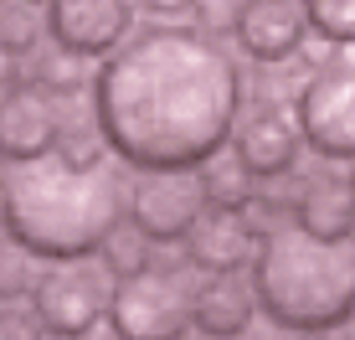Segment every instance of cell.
Masks as SVG:
<instances>
[{
    "label": "cell",
    "instance_id": "6da1fadb",
    "mask_svg": "<svg viewBox=\"0 0 355 340\" xmlns=\"http://www.w3.org/2000/svg\"><path fill=\"white\" fill-rule=\"evenodd\" d=\"M93 119L134 170H196L242 119V67L201 26H144L93 78Z\"/></svg>",
    "mask_w": 355,
    "mask_h": 340
},
{
    "label": "cell",
    "instance_id": "7a4b0ae2",
    "mask_svg": "<svg viewBox=\"0 0 355 340\" xmlns=\"http://www.w3.org/2000/svg\"><path fill=\"white\" fill-rule=\"evenodd\" d=\"M119 216H124V180L108 176L103 165L78 170L57 155L16 160L6 191H0L6 232L42 263H67V258L98 253Z\"/></svg>",
    "mask_w": 355,
    "mask_h": 340
},
{
    "label": "cell",
    "instance_id": "3957f363",
    "mask_svg": "<svg viewBox=\"0 0 355 340\" xmlns=\"http://www.w3.org/2000/svg\"><path fill=\"white\" fill-rule=\"evenodd\" d=\"M258 309L278 330L324 335L355 320V237H314L299 222L263 227L252 253Z\"/></svg>",
    "mask_w": 355,
    "mask_h": 340
},
{
    "label": "cell",
    "instance_id": "277c9868",
    "mask_svg": "<svg viewBox=\"0 0 355 340\" xmlns=\"http://www.w3.org/2000/svg\"><path fill=\"white\" fill-rule=\"evenodd\" d=\"M191 278L180 269L150 263L139 273L114 278L108 289V325L124 340H175L191 330Z\"/></svg>",
    "mask_w": 355,
    "mask_h": 340
},
{
    "label": "cell",
    "instance_id": "5b68a950",
    "mask_svg": "<svg viewBox=\"0 0 355 340\" xmlns=\"http://www.w3.org/2000/svg\"><path fill=\"white\" fill-rule=\"evenodd\" d=\"M293 119L304 129V144L324 160H355V67L329 62L314 78H304L299 99H293Z\"/></svg>",
    "mask_w": 355,
    "mask_h": 340
},
{
    "label": "cell",
    "instance_id": "8992f818",
    "mask_svg": "<svg viewBox=\"0 0 355 340\" xmlns=\"http://www.w3.org/2000/svg\"><path fill=\"white\" fill-rule=\"evenodd\" d=\"M31 314L46 335H88L98 320H108V278L83 258H67L36 278Z\"/></svg>",
    "mask_w": 355,
    "mask_h": 340
},
{
    "label": "cell",
    "instance_id": "52a82bcc",
    "mask_svg": "<svg viewBox=\"0 0 355 340\" xmlns=\"http://www.w3.org/2000/svg\"><path fill=\"white\" fill-rule=\"evenodd\" d=\"M201 212L206 196L196 170H139L129 196V222H139L155 242H186Z\"/></svg>",
    "mask_w": 355,
    "mask_h": 340
},
{
    "label": "cell",
    "instance_id": "ba28073f",
    "mask_svg": "<svg viewBox=\"0 0 355 340\" xmlns=\"http://www.w3.org/2000/svg\"><path fill=\"white\" fill-rule=\"evenodd\" d=\"M134 0H46V31L78 57H103L129 36Z\"/></svg>",
    "mask_w": 355,
    "mask_h": 340
},
{
    "label": "cell",
    "instance_id": "9c48e42d",
    "mask_svg": "<svg viewBox=\"0 0 355 340\" xmlns=\"http://www.w3.org/2000/svg\"><path fill=\"white\" fill-rule=\"evenodd\" d=\"M57 135H62V114L57 99L42 83H10L0 93V155L10 165L16 160H36V155H52Z\"/></svg>",
    "mask_w": 355,
    "mask_h": 340
},
{
    "label": "cell",
    "instance_id": "30bf717a",
    "mask_svg": "<svg viewBox=\"0 0 355 340\" xmlns=\"http://www.w3.org/2000/svg\"><path fill=\"white\" fill-rule=\"evenodd\" d=\"M232 31H237V46L252 62L278 67L304 46L309 16H304V0H242Z\"/></svg>",
    "mask_w": 355,
    "mask_h": 340
},
{
    "label": "cell",
    "instance_id": "8fae6325",
    "mask_svg": "<svg viewBox=\"0 0 355 340\" xmlns=\"http://www.w3.org/2000/svg\"><path fill=\"white\" fill-rule=\"evenodd\" d=\"M258 227L248 222V212H227V206H206L186 232V258L201 273H242L252 269L258 253Z\"/></svg>",
    "mask_w": 355,
    "mask_h": 340
},
{
    "label": "cell",
    "instance_id": "7c38bea8",
    "mask_svg": "<svg viewBox=\"0 0 355 340\" xmlns=\"http://www.w3.org/2000/svg\"><path fill=\"white\" fill-rule=\"evenodd\" d=\"M232 150L242 155V165H248L258 180H278V176H288V170L299 165L304 129H299V119L278 114V108H258V114L237 129Z\"/></svg>",
    "mask_w": 355,
    "mask_h": 340
},
{
    "label": "cell",
    "instance_id": "4fadbf2b",
    "mask_svg": "<svg viewBox=\"0 0 355 340\" xmlns=\"http://www.w3.org/2000/svg\"><path fill=\"white\" fill-rule=\"evenodd\" d=\"M252 314H258V289L242 273H206L191 294V325L201 335H248Z\"/></svg>",
    "mask_w": 355,
    "mask_h": 340
},
{
    "label": "cell",
    "instance_id": "5bb4252c",
    "mask_svg": "<svg viewBox=\"0 0 355 340\" xmlns=\"http://www.w3.org/2000/svg\"><path fill=\"white\" fill-rule=\"evenodd\" d=\"M293 222L314 237H355V186L350 176H309L293 196Z\"/></svg>",
    "mask_w": 355,
    "mask_h": 340
},
{
    "label": "cell",
    "instance_id": "9a60e30c",
    "mask_svg": "<svg viewBox=\"0 0 355 340\" xmlns=\"http://www.w3.org/2000/svg\"><path fill=\"white\" fill-rule=\"evenodd\" d=\"M196 180H201L206 206H227V212H242V206L258 196V176L242 165V155H237V150L227 155V144L196 165Z\"/></svg>",
    "mask_w": 355,
    "mask_h": 340
},
{
    "label": "cell",
    "instance_id": "2e32d148",
    "mask_svg": "<svg viewBox=\"0 0 355 340\" xmlns=\"http://www.w3.org/2000/svg\"><path fill=\"white\" fill-rule=\"evenodd\" d=\"M155 242L150 232H144L139 222H114L108 227V237H103V248H98V258H103V269L114 273V278H124V273H139V269H150L155 263Z\"/></svg>",
    "mask_w": 355,
    "mask_h": 340
},
{
    "label": "cell",
    "instance_id": "e0dca14e",
    "mask_svg": "<svg viewBox=\"0 0 355 340\" xmlns=\"http://www.w3.org/2000/svg\"><path fill=\"white\" fill-rule=\"evenodd\" d=\"M42 31H46V6H31V0H0V52H6V57L36 52Z\"/></svg>",
    "mask_w": 355,
    "mask_h": 340
},
{
    "label": "cell",
    "instance_id": "ac0fdd59",
    "mask_svg": "<svg viewBox=\"0 0 355 340\" xmlns=\"http://www.w3.org/2000/svg\"><path fill=\"white\" fill-rule=\"evenodd\" d=\"M52 155H57V160H67V165H78V170L103 165L108 139H103V129H98V119H83V124H67V119H62V135H57Z\"/></svg>",
    "mask_w": 355,
    "mask_h": 340
},
{
    "label": "cell",
    "instance_id": "d6986e66",
    "mask_svg": "<svg viewBox=\"0 0 355 340\" xmlns=\"http://www.w3.org/2000/svg\"><path fill=\"white\" fill-rule=\"evenodd\" d=\"M36 83H42L52 99H72V93H83V88H93V78H88V67H83V57L78 52H67V46H57L52 57H42L36 62Z\"/></svg>",
    "mask_w": 355,
    "mask_h": 340
},
{
    "label": "cell",
    "instance_id": "ffe728a7",
    "mask_svg": "<svg viewBox=\"0 0 355 340\" xmlns=\"http://www.w3.org/2000/svg\"><path fill=\"white\" fill-rule=\"evenodd\" d=\"M36 263H42V258L26 253L16 237L6 232V242H0V299H26L36 289V278H42V273H36Z\"/></svg>",
    "mask_w": 355,
    "mask_h": 340
},
{
    "label": "cell",
    "instance_id": "44dd1931",
    "mask_svg": "<svg viewBox=\"0 0 355 340\" xmlns=\"http://www.w3.org/2000/svg\"><path fill=\"white\" fill-rule=\"evenodd\" d=\"M304 16H309L314 36L335 46H355V0H304Z\"/></svg>",
    "mask_w": 355,
    "mask_h": 340
},
{
    "label": "cell",
    "instance_id": "7402d4cb",
    "mask_svg": "<svg viewBox=\"0 0 355 340\" xmlns=\"http://www.w3.org/2000/svg\"><path fill=\"white\" fill-rule=\"evenodd\" d=\"M191 10L201 16V31H232V21H237V10H232V0H191Z\"/></svg>",
    "mask_w": 355,
    "mask_h": 340
},
{
    "label": "cell",
    "instance_id": "603a6c76",
    "mask_svg": "<svg viewBox=\"0 0 355 340\" xmlns=\"http://www.w3.org/2000/svg\"><path fill=\"white\" fill-rule=\"evenodd\" d=\"M144 6H150L155 16H180V10H191V0H144Z\"/></svg>",
    "mask_w": 355,
    "mask_h": 340
},
{
    "label": "cell",
    "instance_id": "cb8c5ba5",
    "mask_svg": "<svg viewBox=\"0 0 355 340\" xmlns=\"http://www.w3.org/2000/svg\"><path fill=\"white\" fill-rule=\"evenodd\" d=\"M6 180H10V160L0 155V191H6Z\"/></svg>",
    "mask_w": 355,
    "mask_h": 340
},
{
    "label": "cell",
    "instance_id": "d4e9b609",
    "mask_svg": "<svg viewBox=\"0 0 355 340\" xmlns=\"http://www.w3.org/2000/svg\"><path fill=\"white\" fill-rule=\"evenodd\" d=\"M350 186H355V160H350Z\"/></svg>",
    "mask_w": 355,
    "mask_h": 340
},
{
    "label": "cell",
    "instance_id": "484cf974",
    "mask_svg": "<svg viewBox=\"0 0 355 340\" xmlns=\"http://www.w3.org/2000/svg\"><path fill=\"white\" fill-rule=\"evenodd\" d=\"M31 6H46V0H31Z\"/></svg>",
    "mask_w": 355,
    "mask_h": 340
},
{
    "label": "cell",
    "instance_id": "4316f807",
    "mask_svg": "<svg viewBox=\"0 0 355 340\" xmlns=\"http://www.w3.org/2000/svg\"><path fill=\"white\" fill-rule=\"evenodd\" d=\"M0 93H6V78H0Z\"/></svg>",
    "mask_w": 355,
    "mask_h": 340
}]
</instances>
